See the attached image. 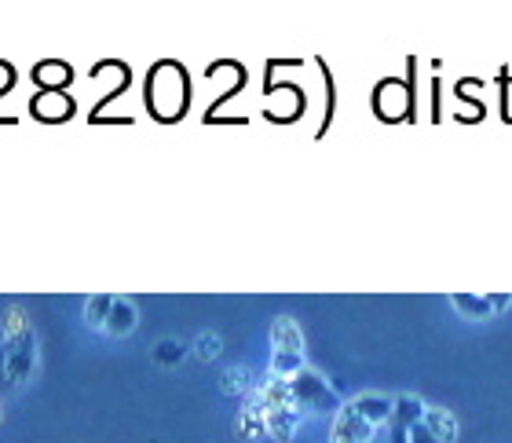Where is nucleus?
Returning <instances> with one entry per match:
<instances>
[{
  "mask_svg": "<svg viewBox=\"0 0 512 443\" xmlns=\"http://www.w3.org/2000/svg\"><path fill=\"white\" fill-rule=\"evenodd\" d=\"M0 348H4V363H8V385L11 392L26 389L37 374V334L30 326V315L22 312L19 304H11L4 312V334H0Z\"/></svg>",
  "mask_w": 512,
  "mask_h": 443,
  "instance_id": "nucleus-1",
  "label": "nucleus"
},
{
  "mask_svg": "<svg viewBox=\"0 0 512 443\" xmlns=\"http://www.w3.org/2000/svg\"><path fill=\"white\" fill-rule=\"evenodd\" d=\"M249 396H253V403L260 407V414H264V429L275 443H293L297 429L308 422V418L297 411L293 396H289V381L286 378L264 374V378L253 385V392H249Z\"/></svg>",
  "mask_w": 512,
  "mask_h": 443,
  "instance_id": "nucleus-2",
  "label": "nucleus"
},
{
  "mask_svg": "<svg viewBox=\"0 0 512 443\" xmlns=\"http://www.w3.org/2000/svg\"><path fill=\"white\" fill-rule=\"evenodd\" d=\"M267 341H271V363H267V374L275 378H293L297 370L308 367V348H304V330L297 326L293 315H278L271 330H267Z\"/></svg>",
  "mask_w": 512,
  "mask_h": 443,
  "instance_id": "nucleus-3",
  "label": "nucleus"
},
{
  "mask_svg": "<svg viewBox=\"0 0 512 443\" xmlns=\"http://www.w3.org/2000/svg\"><path fill=\"white\" fill-rule=\"evenodd\" d=\"M286 381H289V396H293V403H297V411L304 414V418H315V414H337L344 407L337 389H333L330 381L322 378L315 367L297 370V374Z\"/></svg>",
  "mask_w": 512,
  "mask_h": 443,
  "instance_id": "nucleus-4",
  "label": "nucleus"
},
{
  "mask_svg": "<svg viewBox=\"0 0 512 443\" xmlns=\"http://www.w3.org/2000/svg\"><path fill=\"white\" fill-rule=\"evenodd\" d=\"M395 443H458V418L450 407H432L428 403L425 414L410 422L406 429H399Z\"/></svg>",
  "mask_w": 512,
  "mask_h": 443,
  "instance_id": "nucleus-5",
  "label": "nucleus"
},
{
  "mask_svg": "<svg viewBox=\"0 0 512 443\" xmlns=\"http://www.w3.org/2000/svg\"><path fill=\"white\" fill-rule=\"evenodd\" d=\"M450 308L458 312V319L469 323H487L494 315H502L512 308V293H454Z\"/></svg>",
  "mask_w": 512,
  "mask_h": 443,
  "instance_id": "nucleus-6",
  "label": "nucleus"
},
{
  "mask_svg": "<svg viewBox=\"0 0 512 443\" xmlns=\"http://www.w3.org/2000/svg\"><path fill=\"white\" fill-rule=\"evenodd\" d=\"M374 436H377V425L366 422V418L355 411L352 403H344L341 411L333 414L330 443H374Z\"/></svg>",
  "mask_w": 512,
  "mask_h": 443,
  "instance_id": "nucleus-7",
  "label": "nucleus"
},
{
  "mask_svg": "<svg viewBox=\"0 0 512 443\" xmlns=\"http://www.w3.org/2000/svg\"><path fill=\"white\" fill-rule=\"evenodd\" d=\"M139 326V308L132 297H118L114 293V304H110V315H107V326H103V334L114 337V341H125V337L136 334Z\"/></svg>",
  "mask_w": 512,
  "mask_h": 443,
  "instance_id": "nucleus-8",
  "label": "nucleus"
},
{
  "mask_svg": "<svg viewBox=\"0 0 512 443\" xmlns=\"http://www.w3.org/2000/svg\"><path fill=\"white\" fill-rule=\"evenodd\" d=\"M235 433H238V440H242V443H256V440H264V436H267L264 414H260V407L253 403V396H246V400H242V407H238Z\"/></svg>",
  "mask_w": 512,
  "mask_h": 443,
  "instance_id": "nucleus-9",
  "label": "nucleus"
},
{
  "mask_svg": "<svg viewBox=\"0 0 512 443\" xmlns=\"http://www.w3.org/2000/svg\"><path fill=\"white\" fill-rule=\"evenodd\" d=\"M110 304H114V293H92V297H85V308H81V315H85L88 330H99V334H103L107 315H110Z\"/></svg>",
  "mask_w": 512,
  "mask_h": 443,
  "instance_id": "nucleus-10",
  "label": "nucleus"
},
{
  "mask_svg": "<svg viewBox=\"0 0 512 443\" xmlns=\"http://www.w3.org/2000/svg\"><path fill=\"white\" fill-rule=\"evenodd\" d=\"M253 374H249L246 367H227L224 370V381H220V389H224V396H242L246 400L249 392H253Z\"/></svg>",
  "mask_w": 512,
  "mask_h": 443,
  "instance_id": "nucleus-11",
  "label": "nucleus"
},
{
  "mask_svg": "<svg viewBox=\"0 0 512 443\" xmlns=\"http://www.w3.org/2000/svg\"><path fill=\"white\" fill-rule=\"evenodd\" d=\"M220 352H224V341H220V334H198L194 337V356L202 359V363H213V359H220Z\"/></svg>",
  "mask_w": 512,
  "mask_h": 443,
  "instance_id": "nucleus-12",
  "label": "nucleus"
},
{
  "mask_svg": "<svg viewBox=\"0 0 512 443\" xmlns=\"http://www.w3.org/2000/svg\"><path fill=\"white\" fill-rule=\"evenodd\" d=\"M183 356H187V348H183L180 341H161V345L154 348V363H158V367H176Z\"/></svg>",
  "mask_w": 512,
  "mask_h": 443,
  "instance_id": "nucleus-13",
  "label": "nucleus"
},
{
  "mask_svg": "<svg viewBox=\"0 0 512 443\" xmlns=\"http://www.w3.org/2000/svg\"><path fill=\"white\" fill-rule=\"evenodd\" d=\"M0 392H11V385H8V363H4V348H0Z\"/></svg>",
  "mask_w": 512,
  "mask_h": 443,
  "instance_id": "nucleus-14",
  "label": "nucleus"
},
{
  "mask_svg": "<svg viewBox=\"0 0 512 443\" xmlns=\"http://www.w3.org/2000/svg\"><path fill=\"white\" fill-rule=\"evenodd\" d=\"M0 422H4V403H0Z\"/></svg>",
  "mask_w": 512,
  "mask_h": 443,
  "instance_id": "nucleus-15",
  "label": "nucleus"
}]
</instances>
